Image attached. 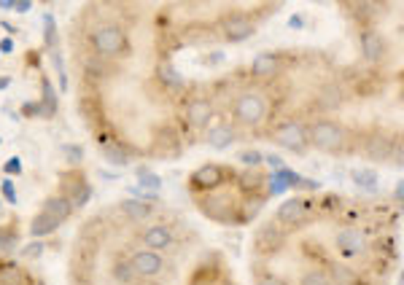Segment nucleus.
Instances as JSON below:
<instances>
[{
    "instance_id": "obj_6",
    "label": "nucleus",
    "mask_w": 404,
    "mask_h": 285,
    "mask_svg": "<svg viewBox=\"0 0 404 285\" xmlns=\"http://www.w3.org/2000/svg\"><path fill=\"white\" fill-rule=\"evenodd\" d=\"M307 127H310V121H304L302 116H291V119L280 121L270 138L278 148H286L291 154H304L310 148L307 145Z\"/></svg>"
},
{
    "instance_id": "obj_43",
    "label": "nucleus",
    "mask_w": 404,
    "mask_h": 285,
    "mask_svg": "<svg viewBox=\"0 0 404 285\" xmlns=\"http://www.w3.org/2000/svg\"><path fill=\"white\" fill-rule=\"evenodd\" d=\"M3 169H6V175H19V172H22V159H19V156H11V159L3 165Z\"/></svg>"
},
{
    "instance_id": "obj_5",
    "label": "nucleus",
    "mask_w": 404,
    "mask_h": 285,
    "mask_svg": "<svg viewBox=\"0 0 404 285\" xmlns=\"http://www.w3.org/2000/svg\"><path fill=\"white\" fill-rule=\"evenodd\" d=\"M197 208H202V213L210 221L227 223V226H240V202H235L227 191H208L202 199H197Z\"/></svg>"
},
{
    "instance_id": "obj_50",
    "label": "nucleus",
    "mask_w": 404,
    "mask_h": 285,
    "mask_svg": "<svg viewBox=\"0 0 404 285\" xmlns=\"http://www.w3.org/2000/svg\"><path fill=\"white\" fill-rule=\"evenodd\" d=\"M189 285H205V283H200V280H192Z\"/></svg>"
},
{
    "instance_id": "obj_7",
    "label": "nucleus",
    "mask_w": 404,
    "mask_h": 285,
    "mask_svg": "<svg viewBox=\"0 0 404 285\" xmlns=\"http://www.w3.org/2000/svg\"><path fill=\"white\" fill-rule=\"evenodd\" d=\"M127 259L132 264L138 280H154L167 266V259L162 253H154V250H146V248H135L132 253H127Z\"/></svg>"
},
{
    "instance_id": "obj_47",
    "label": "nucleus",
    "mask_w": 404,
    "mask_h": 285,
    "mask_svg": "<svg viewBox=\"0 0 404 285\" xmlns=\"http://www.w3.org/2000/svg\"><path fill=\"white\" fill-rule=\"evenodd\" d=\"M0 11H14V0H0Z\"/></svg>"
},
{
    "instance_id": "obj_13",
    "label": "nucleus",
    "mask_w": 404,
    "mask_h": 285,
    "mask_svg": "<svg viewBox=\"0 0 404 285\" xmlns=\"http://www.w3.org/2000/svg\"><path fill=\"white\" fill-rule=\"evenodd\" d=\"M307 218H310V199L304 196H291L278 208V223H283L286 229L302 226Z\"/></svg>"
},
{
    "instance_id": "obj_3",
    "label": "nucleus",
    "mask_w": 404,
    "mask_h": 285,
    "mask_svg": "<svg viewBox=\"0 0 404 285\" xmlns=\"http://www.w3.org/2000/svg\"><path fill=\"white\" fill-rule=\"evenodd\" d=\"M89 48L102 59H122L129 54V41L119 24H100L89 33Z\"/></svg>"
},
{
    "instance_id": "obj_19",
    "label": "nucleus",
    "mask_w": 404,
    "mask_h": 285,
    "mask_svg": "<svg viewBox=\"0 0 404 285\" xmlns=\"http://www.w3.org/2000/svg\"><path fill=\"white\" fill-rule=\"evenodd\" d=\"M280 57L278 54H256L251 62V75L259 81H273L280 73Z\"/></svg>"
},
{
    "instance_id": "obj_46",
    "label": "nucleus",
    "mask_w": 404,
    "mask_h": 285,
    "mask_svg": "<svg viewBox=\"0 0 404 285\" xmlns=\"http://www.w3.org/2000/svg\"><path fill=\"white\" fill-rule=\"evenodd\" d=\"M288 24H291L294 30H302V27H304V22H302V17H300V14H297V17H291V22H288Z\"/></svg>"
},
{
    "instance_id": "obj_49",
    "label": "nucleus",
    "mask_w": 404,
    "mask_h": 285,
    "mask_svg": "<svg viewBox=\"0 0 404 285\" xmlns=\"http://www.w3.org/2000/svg\"><path fill=\"white\" fill-rule=\"evenodd\" d=\"M8 84H11V81H8V75H0V92H3V89H8Z\"/></svg>"
},
{
    "instance_id": "obj_41",
    "label": "nucleus",
    "mask_w": 404,
    "mask_h": 285,
    "mask_svg": "<svg viewBox=\"0 0 404 285\" xmlns=\"http://www.w3.org/2000/svg\"><path fill=\"white\" fill-rule=\"evenodd\" d=\"M65 159H68V162H73V165H81V159H84L81 145H65Z\"/></svg>"
},
{
    "instance_id": "obj_14",
    "label": "nucleus",
    "mask_w": 404,
    "mask_h": 285,
    "mask_svg": "<svg viewBox=\"0 0 404 285\" xmlns=\"http://www.w3.org/2000/svg\"><path fill=\"white\" fill-rule=\"evenodd\" d=\"M62 183H68V189H65L62 196L73 205V210H76V208H84V205L89 202V196H92V186L86 183V178H84L78 169L65 172V175H62Z\"/></svg>"
},
{
    "instance_id": "obj_22",
    "label": "nucleus",
    "mask_w": 404,
    "mask_h": 285,
    "mask_svg": "<svg viewBox=\"0 0 404 285\" xmlns=\"http://www.w3.org/2000/svg\"><path fill=\"white\" fill-rule=\"evenodd\" d=\"M41 213L51 215V218H57V221H68L71 218V213H73V205L62 196V194H54V196H49V199H44V205H41Z\"/></svg>"
},
{
    "instance_id": "obj_20",
    "label": "nucleus",
    "mask_w": 404,
    "mask_h": 285,
    "mask_svg": "<svg viewBox=\"0 0 404 285\" xmlns=\"http://www.w3.org/2000/svg\"><path fill=\"white\" fill-rule=\"evenodd\" d=\"M156 84L167 92H181L183 89V75L178 73L173 62H159L156 65Z\"/></svg>"
},
{
    "instance_id": "obj_28",
    "label": "nucleus",
    "mask_w": 404,
    "mask_h": 285,
    "mask_svg": "<svg viewBox=\"0 0 404 285\" xmlns=\"http://www.w3.org/2000/svg\"><path fill=\"white\" fill-rule=\"evenodd\" d=\"M329 275V280H331V285H351L354 283V269L348 266V264H340V261H331L329 264V269H324Z\"/></svg>"
},
{
    "instance_id": "obj_38",
    "label": "nucleus",
    "mask_w": 404,
    "mask_h": 285,
    "mask_svg": "<svg viewBox=\"0 0 404 285\" xmlns=\"http://www.w3.org/2000/svg\"><path fill=\"white\" fill-rule=\"evenodd\" d=\"M256 285H288V280H283L280 275L267 272V275H259V277H256Z\"/></svg>"
},
{
    "instance_id": "obj_29",
    "label": "nucleus",
    "mask_w": 404,
    "mask_h": 285,
    "mask_svg": "<svg viewBox=\"0 0 404 285\" xmlns=\"http://www.w3.org/2000/svg\"><path fill=\"white\" fill-rule=\"evenodd\" d=\"M240 186H243L246 194H259V191L264 189V172L261 169H243Z\"/></svg>"
},
{
    "instance_id": "obj_27",
    "label": "nucleus",
    "mask_w": 404,
    "mask_h": 285,
    "mask_svg": "<svg viewBox=\"0 0 404 285\" xmlns=\"http://www.w3.org/2000/svg\"><path fill=\"white\" fill-rule=\"evenodd\" d=\"M119 210L129 218V221H143V218H149L154 213V208L149 202H140V199H125V202H119Z\"/></svg>"
},
{
    "instance_id": "obj_26",
    "label": "nucleus",
    "mask_w": 404,
    "mask_h": 285,
    "mask_svg": "<svg viewBox=\"0 0 404 285\" xmlns=\"http://www.w3.org/2000/svg\"><path fill=\"white\" fill-rule=\"evenodd\" d=\"M264 205H267L264 194H246L243 202H240V223H248L251 218H256L264 210Z\"/></svg>"
},
{
    "instance_id": "obj_8",
    "label": "nucleus",
    "mask_w": 404,
    "mask_h": 285,
    "mask_svg": "<svg viewBox=\"0 0 404 285\" xmlns=\"http://www.w3.org/2000/svg\"><path fill=\"white\" fill-rule=\"evenodd\" d=\"M216 119V105L210 97H192L183 105V121L189 129H208Z\"/></svg>"
},
{
    "instance_id": "obj_33",
    "label": "nucleus",
    "mask_w": 404,
    "mask_h": 285,
    "mask_svg": "<svg viewBox=\"0 0 404 285\" xmlns=\"http://www.w3.org/2000/svg\"><path fill=\"white\" fill-rule=\"evenodd\" d=\"M354 183L367 191H375L378 189V172H375V169H356Z\"/></svg>"
},
{
    "instance_id": "obj_42",
    "label": "nucleus",
    "mask_w": 404,
    "mask_h": 285,
    "mask_svg": "<svg viewBox=\"0 0 404 285\" xmlns=\"http://www.w3.org/2000/svg\"><path fill=\"white\" fill-rule=\"evenodd\" d=\"M22 113H25L27 119H41V105H38V100H30L22 105Z\"/></svg>"
},
{
    "instance_id": "obj_31",
    "label": "nucleus",
    "mask_w": 404,
    "mask_h": 285,
    "mask_svg": "<svg viewBox=\"0 0 404 285\" xmlns=\"http://www.w3.org/2000/svg\"><path fill=\"white\" fill-rule=\"evenodd\" d=\"M102 156H105V162L113 167H125L129 165V154H127V148H122V145H102Z\"/></svg>"
},
{
    "instance_id": "obj_18",
    "label": "nucleus",
    "mask_w": 404,
    "mask_h": 285,
    "mask_svg": "<svg viewBox=\"0 0 404 285\" xmlns=\"http://www.w3.org/2000/svg\"><path fill=\"white\" fill-rule=\"evenodd\" d=\"M81 73H84L86 84H98V81H105L113 73V62H108L102 57H95V54H86L81 59Z\"/></svg>"
},
{
    "instance_id": "obj_39",
    "label": "nucleus",
    "mask_w": 404,
    "mask_h": 285,
    "mask_svg": "<svg viewBox=\"0 0 404 285\" xmlns=\"http://www.w3.org/2000/svg\"><path fill=\"white\" fill-rule=\"evenodd\" d=\"M25 280H22V275L17 272V269H8V272H3L0 275V285H22Z\"/></svg>"
},
{
    "instance_id": "obj_44",
    "label": "nucleus",
    "mask_w": 404,
    "mask_h": 285,
    "mask_svg": "<svg viewBox=\"0 0 404 285\" xmlns=\"http://www.w3.org/2000/svg\"><path fill=\"white\" fill-rule=\"evenodd\" d=\"M14 11H17V14H30V11H33V3H30V0H27V3H14Z\"/></svg>"
},
{
    "instance_id": "obj_25",
    "label": "nucleus",
    "mask_w": 404,
    "mask_h": 285,
    "mask_svg": "<svg viewBox=\"0 0 404 285\" xmlns=\"http://www.w3.org/2000/svg\"><path fill=\"white\" fill-rule=\"evenodd\" d=\"M38 105H41V116L44 119H51L57 113V108H59V97L54 92V86H51V78L41 81V100H38Z\"/></svg>"
},
{
    "instance_id": "obj_16",
    "label": "nucleus",
    "mask_w": 404,
    "mask_h": 285,
    "mask_svg": "<svg viewBox=\"0 0 404 285\" xmlns=\"http://www.w3.org/2000/svg\"><path fill=\"white\" fill-rule=\"evenodd\" d=\"M237 140H240V135H237L235 124H229V121H219V124H213V127L205 129V142L210 148H216V151H227Z\"/></svg>"
},
{
    "instance_id": "obj_48",
    "label": "nucleus",
    "mask_w": 404,
    "mask_h": 285,
    "mask_svg": "<svg viewBox=\"0 0 404 285\" xmlns=\"http://www.w3.org/2000/svg\"><path fill=\"white\" fill-rule=\"evenodd\" d=\"M402 191H404V186L402 183H396V189H394V199H396V205L402 202Z\"/></svg>"
},
{
    "instance_id": "obj_21",
    "label": "nucleus",
    "mask_w": 404,
    "mask_h": 285,
    "mask_svg": "<svg viewBox=\"0 0 404 285\" xmlns=\"http://www.w3.org/2000/svg\"><path fill=\"white\" fill-rule=\"evenodd\" d=\"M111 280L113 285H135L138 277H135V269L127 259L125 253H119L116 259H111Z\"/></svg>"
},
{
    "instance_id": "obj_10",
    "label": "nucleus",
    "mask_w": 404,
    "mask_h": 285,
    "mask_svg": "<svg viewBox=\"0 0 404 285\" xmlns=\"http://www.w3.org/2000/svg\"><path fill=\"white\" fill-rule=\"evenodd\" d=\"M229 175H232V167H227V165H202L200 169L192 172L189 186H192V191H202V194H208V191L219 189Z\"/></svg>"
},
{
    "instance_id": "obj_23",
    "label": "nucleus",
    "mask_w": 404,
    "mask_h": 285,
    "mask_svg": "<svg viewBox=\"0 0 404 285\" xmlns=\"http://www.w3.org/2000/svg\"><path fill=\"white\" fill-rule=\"evenodd\" d=\"M256 242L259 245H264V250H280L283 245H286V232H280L275 223H264L261 229H259V235H256Z\"/></svg>"
},
{
    "instance_id": "obj_2",
    "label": "nucleus",
    "mask_w": 404,
    "mask_h": 285,
    "mask_svg": "<svg viewBox=\"0 0 404 285\" xmlns=\"http://www.w3.org/2000/svg\"><path fill=\"white\" fill-rule=\"evenodd\" d=\"M229 113L235 127H261L273 116V100L261 92H237L229 102Z\"/></svg>"
},
{
    "instance_id": "obj_37",
    "label": "nucleus",
    "mask_w": 404,
    "mask_h": 285,
    "mask_svg": "<svg viewBox=\"0 0 404 285\" xmlns=\"http://www.w3.org/2000/svg\"><path fill=\"white\" fill-rule=\"evenodd\" d=\"M44 250H46V248H44V242H41V239H35V242H30V245L22 248V256H25V259H38Z\"/></svg>"
},
{
    "instance_id": "obj_34",
    "label": "nucleus",
    "mask_w": 404,
    "mask_h": 285,
    "mask_svg": "<svg viewBox=\"0 0 404 285\" xmlns=\"http://www.w3.org/2000/svg\"><path fill=\"white\" fill-rule=\"evenodd\" d=\"M300 285H331V280L324 269H307L300 277Z\"/></svg>"
},
{
    "instance_id": "obj_11",
    "label": "nucleus",
    "mask_w": 404,
    "mask_h": 285,
    "mask_svg": "<svg viewBox=\"0 0 404 285\" xmlns=\"http://www.w3.org/2000/svg\"><path fill=\"white\" fill-rule=\"evenodd\" d=\"M253 33H256V24L246 14H229V17H224V22H221V38L227 44H243V41L251 38Z\"/></svg>"
},
{
    "instance_id": "obj_35",
    "label": "nucleus",
    "mask_w": 404,
    "mask_h": 285,
    "mask_svg": "<svg viewBox=\"0 0 404 285\" xmlns=\"http://www.w3.org/2000/svg\"><path fill=\"white\" fill-rule=\"evenodd\" d=\"M261 156H264V154H259V151H253V148L237 151V162H240V165H246L248 169H256V167H261Z\"/></svg>"
},
{
    "instance_id": "obj_36",
    "label": "nucleus",
    "mask_w": 404,
    "mask_h": 285,
    "mask_svg": "<svg viewBox=\"0 0 404 285\" xmlns=\"http://www.w3.org/2000/svg\"><path fill=\"white\" fill-rule=\"evenodd\" d=\"M44 41H46V46H57V22H54V17L46 14L44 17Z\"/></svg>"
},
{
    "instance_id": "obj_45",
    "label": "nucleus",
    "mask_w": 404,
    "mask_h": 285,
    "mask_svg": "<svg viewBox=\"0 0 404 285\" xmlns=\"http://www.w3.org/2000/svg\"><path fill=\"white\" fill-rule=\"evenodd\" d=\"M0 51H3V54H11V51H14V41H11V38H3V41H0Z\"/></svg>"
},
{
    "instance_id": "obj_9",
    "label": "nucleus",
    "mask_w": 404,
    "mask_h": 285,
    "mask_svg": "<svg viewBox=\"0 0 404 285\" xmlns=\"http://www.w3.org/2000/svg\"><path fill=\"white\" fill-rule=\"evenodd\" d=\"M334 248L337 253L351 261V259H358L367 253V235L358 229V226H342L337 235H334Z\"/></svg>"
},
{
    "instance_id": "obj_40",
    "label": "nucleus",
    "mask_w": 404,
    "mask_h": 285,
    "mask_svg": "<svg viewBox=\"0 0 404 285\" xmlns=\"http://www.w3.org/2000/svg\"><path fill=\"white\" fill-rule=\"evenodd\" d=\"M0 191H3V199L8 202V205H17V189H14V183L6 178L3 181V186H0Z\"/></svg>"
},
{
    "instance_id": "obj_17",
    "label": "nucleus",
    "mask_w": 404,
    "mask_h": 285,
    "mask_svg": "<svg viewBox=\"0 0 404 285\" xmlns=\"http://www.w3.org/2000/svg\"><path fill=\"white\" fill-rule=\"evenodd\" d=\"M358 44H361V57H364L367 62L380 65V62L385 59V51H388V46H385V41L380 38L375 30H364Z\"/></svg>"
},
{
    "instance_id": "obj_12",
    "label": "nucleus",
    "mask_w": 404,
    "mask_h": 285,
    "mask_svg": "<svg viewBox=\"0 0 404 285\" xmlns=\"http://www.w3.org/2000/svg\"><path fill=\"white\" fill-rule=\"evenodd\" d=\"M140 245L146 250H154V253H165L167 248L176 245V232L167 223H152L140 232Z\"/></svg>"
},
{
    "instance_id": "obj_24",
    "label": "nucleus",
    "mask_w": 404,
    "mask_h": 285,
    "mask_svg": "<svg viewBox=\"0 0 404 285\" xmlns=\"http://www.w3.org/2000/svg\"><path fill=\"white\" fill-rule=\"evenodd\" d=\"M59 226H62V221H57V218H51V215L38 210V213L33 215V221H30V237L41 239L46 237V235H54Z\"/></svg>"
},
{
    "instance_id": "obj_51",
    "label": "nucleus",
    "mask_w": 404,
    "mask_h": 285,
    "mask_svg": "<svg viewBox=\"0 0 404 285\" xmlns=\"http://www.w3.org/2000/svg\"><path fill=\"white\" fill-rule=\"evenodd\" d=\"M221 285H235V283H229V280H227V283H221Z\"/></svg>"
},
{
    "instance_id": "obj_15",
    "label": "nucleus",
    "mask_w": 404,
    "mask_h": 285,
    "mask_svg": "<svg viewBox=\"0 0 404 285\" xmlns=\"http://www.w3.org/2000/svg\"><path fill=\"white\" fill-rule=\"evenodd\" d=\"M342 102H345V89H342V84H337V81H327V84L318 86V92H315V108H318L321 113L340 111Z\"/></svg>"
},
{
    "instance_id": "obj_4",
    "label": "nucleus",
    "mask_w": 404,
    "mask_h": 285,
    "mask_svg": "<svg viewBox=\"0 0 404 285\" xmlns=\"http://www.w3.org/2000/svg\"><path fill=\"white\" fill-rule=\"evenodd\" d=\"M361 154L369 159V162H396V167H402V142L396 140L385 132H367L361 135V142H358Z\"/></svg>"
},
{
    "instance_id": "obj_1",
    "label": "nucleus",
    "mask_w": 404,
    "mask_h": 285,
    "mask_svg": "<svg viewBox=\"0 0 404 285\" xmlns=\"http://www.w3.org/2000/svg\"><path fill=\"white\" fill-rule=\"evenodd\" d=\"M358 142H361V132H351L348 127H342L340 121L329 119V116H318L307 127V145L329 156L356 154Z\"/></svg>"
},
{
    "instance_id": "obj_30",
    "label": "nucleus",
    "mask_w": 404,
    "mask_h": 285,
    "mask_svg": "<svg viewBox=\"0 0 404 285\" xmlns=\"http://www.w3.org/2000/svg\"><path fill=\"white\" fill-rule=\"evenodd\" d=\"M275 178H278L280 183H283V189L286 191H294L302 186V175L300 172H294L291 167H280V169H270Z\"/></svg>"
},
{
    "instance_id": "obj_32",
    "label": "nucleus",
    "mask_w": 404,
    "mask_h": 285,
    "mask_svg": "<svg viewBox=\"0 0 404 285\" xmlns=\"http://www.w3.org/2000/svg\"><path fill=\"white\" fill-rule=\"evenodd\" d=\"M138 183H140V189L152 191V194H156V191L162 189V178L156 175V172H152V169H146V167H140L138 169Z\"/></svg>"
}]
</instances>
